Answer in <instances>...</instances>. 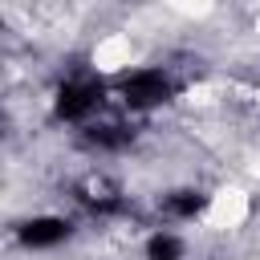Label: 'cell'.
<instances>
[{"label":"cell","mask_w":260,"mask_h":260,"mask_svg":"<svg viewBox=\"0 0 260 260\" xmlns=\"http://www.w3.org/2000/svg\"><path fill=\"white\" fill-rule=\"evenodd\" d=\"M175 89L179 85H175L167 65H138L114 81V98L126 114H150V110L167 106L175 98Z\"/></svg>","instance_id":"cell-1"},{"label":"cell","mask_w":260,"mask_h":260,"mask_svg":"<svg viewBox=\"0 0 260 260\" xmlns=\"http://www.w3.org/2000/svg\"><path fill=\"white\" fill-rule=\"evenodd\" d=\"M106 93L110 85L98 73H69L53 89V118L65 126H89L93 114L106 106Z\"/></svg>","instance_id":"cell-2"},{"label":"cell","mask_w":260,"mask_h":260,"mask_svg":"<svg viewBox=\"0 0 260 260\" xmlns=\"http://www.w3.org/2000/svg\"><path fill=\"white\" fill-rule=\"evenodd\" d=\"M73 199H77L89 215H98V219L126 215V207H130L126 191H122L118 183H110L106 175H85V179H77V183H73Z\"/></svg>","instance_id":"cell-3"},{"label":"cell","mask_w":260,"mask_h":260,"mask_svg":"<svg viewBox=\"0 0 260 260\" xmlns=\"http://www.w3.org/2000/svg\"><path fill=\"white\" fill-rule=\"evenodd\" d=\"M69 236H73V223H69L65 215H53V211H45V215H28L24 223H16V240H20L24 248H32V252L61 248Z\"/></svg>","instance_id":"cell-4"},{"label":"cell","mask_w":260,"mask_h":260,"mask_svg":"<svg viewBox=\"0 0 260 260\" xmlns=\"http://www.w3.org/2000/svg\"><path fill=\"white\" fill-rule=\"evenodd\" d=\"M207 203H211V195L199 191V187H171V191L158 195V211H162V219H171V223H191V219H199V215L207 211Z\"/></svg>","instance_id":"cell-5"},{"label":"cell","mask_w":260,"mask_h":260,"mask_svg":"<svg viewBox=\"0 0 260 260\" xmlns=\"http://www.w3.org/2000/svg\"><path fill=\"white\" fill-rule=\"evenodd\" d=\"M81 138H85V146H93L102 154H118L134 142V126H126V122H89L81 130Z\"/></svg>","instance_id":"cell-6"},{"label":"cell","mask_w":260,"mask_h":260,"mask_svg":"<svg viewBox=\"0 0 260 260\" xmlns=\"http://www.w3.org/2000/svg\"><path fill=\"white\" fill-rule=\"evenodd\" d=\"M142 256L146 260H183L187 256V240L171 228H154L146 240H142Z\"/></svg>","instance_id":"cell-7"}]
</instances>
